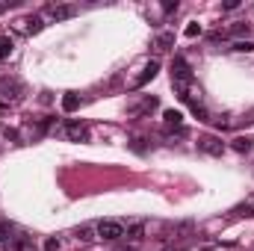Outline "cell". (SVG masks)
Here are the masks:
<instances>
[{
  "instance_id": "cell-1",
  "label": "cell",
  "mask_w": 254,
  "mask_h": 251,
  "mask_svg": "<svg viewBox=\"0 0 254 251\" xmlns=\"http://www.w3.org/2000/svg\"><path fill=\"white\" fill-rule=\"evenodd\" d=\"M95 231H98V237H101V240H107V243L125 240V225H122V222H116V219H104V222H98V225H95Z\"/></svg>"
},
{
  "instance_id": "cell-2",
  "label": "cell",
  "mask_w": 254,
  "mask_h": 251,
  "mask_svg": "<svg viewBox=\"0 0 254 251\" xmlns=\"http://www.w3.org/2000/svg\"><path fill=\"white\" fill-rule=\"evenodd\" d=\"M160 74V63L157 60H148V63L142 65V71L133 77V83H130V92H136V89H142V86H148L154 77Z\"/></svg>"
},
{
  "instance_id": "cell-3",
  "label": "cell",
  "mask_w": 254,
  "mask_h": 251,
  "mask_svg": "<svg viewBox=\"0 0 254 251\" xmlns=\"http://www.w3.org/2000/svg\"><path fill=\"white\" fill-rule=\"evenodd\" d=\"M74 15H77V6H71V3H60V6H48L45 9V18L48 21H68Z\"/></svg>"
},
{
  "instance_id": "cell-4",
  "label": "cell",
  "mask_w": 254,
  "mask_h": 251,
  "mask_svg": "<svg viewBox=\"0 0 254 251\" xmlns=\"http://www.w3.org/2000/svg\"><path fill=\"white\" fill-rule=\"evenodd\" d=\"M65 136H68V142H89V127L71 119V122H65Z\"/></svg>"
},
{
  "instance_id": "cell-5",
  "label": "cell",
  "mask_w": 254,
  "mask_h": 251,
  "mask_svg": "<svg viewBox=\"0 0 254 251\" xmlns=\"http://www.w3.org/2000/svg\"><path fill=\"white\" fill-rule=\"evenodd\" d=\"M198 148H201L204 154H210V157H222V154H225V142H222L219 136H201V139H198Z\"/></svg>"
},
{
  "instance_id": "cell-6",
  "label": "cell",
  "mask_w": 254,
  "mask_h": 251,
  "mask_svg": "<svg viewBox=\"0 0 254 251\" xmlns=\"http://www.w3.org/2000/svg\"><path fill=\"white\" fill-rule=\"evenodd\" d=\"M45 21H48L45 15H27V18H24L21 24H24V33H27V36H39V33H42V30L48 27Z\"/></svg>"
},
{
  "instance_id": "cell-7",
  "label": "cell",
  "mask_w": 254,
  "mask_h": 251,
  "mask_svg": "<svg viewBox=\"0 0 254 251\" xmlns=\"http://www.w3.org/2000/svg\"><path fill=\"white\" fill-rule=\"evenodd\" d=\"M21 83L18 80H0V98H6V101H18L21 98Z\"/></svg>"
},
{
  "instance_id": "cell-8",
  "label": "cell",
  "mask_w": 254,
  "mask_h": 251,
  "mask_svg": "<svg viewBox=\"0 0 254 251\" xmlns=\"http://www.w3.org/2000/svg\"><path fill=\"white\" fill-rule=\"evenodd\" d=\"M163 122H166V133H172V130L184 133V116H181L178 110H166V113H163Z\"/></svg>"
},
{
  "instance_id": "cell-9",
  "label": "cell",
  "mask_w": 254,
  "mask_h": 251,
  "mask_svg": "<svg viewBox=\"0 0 254 251\" xmlns=\"http://www.w3.org/2000/svg\"><path fill=\"white\" fill-rule=\"evenodd\" d=\"M24 234L12 225V222H0V243H9V246H15L18 240H21Z\"/></svg>"
},
{
  "instance_id": "cell-10",
  "label": "cell",
  "mask_w": 254,
  "mask_h": 251,
  "mask_svg": "<svg viewBox=\"0 0 254 251\" xmlns=\"http://www.w3.org/2000/svg\"><path fill=\"white\" fill-rule=\"evenodd\" d=\"M125 237L127 240H133V243H142V240H145V222H133V225H127Z\"/></svg>"
},
{
  "instance_id": "cell-11",
  "label": "cell",
  "mask_w": 254,
  "mask_h": 251,
  "mask_svg": "<svg viewBox=\"0 0 254 251\" xmlns=\"http://www.w3.org/2000/svg\"><path fill=\"white\" fill-rule=\"evenodd\" d=\"M172 45H175V33H163V36H157L154 51L157 54H166V51H172Z\"/></svg>"
},
{
  "instance_id": "cell-12",
  "label": "cell",
  "mask_w": 254,
  "mask_h": 251,
  "mask_svg": "<svg viewBox=\"0 0 254 251\" xmlns=\"http://www.w3.org/2000/svg\"><path fill=\"white\" fill-rule=\"evenodd\" d=\"M157 107H160V101H157V98H145V101H142L139 107H133L130 113H133V116H145V113H151V110H157Z\"/></svg>"
},
{
  "instance_id": "cell-13",
  "label": "cell",
  "mask_w": 254,
  "mask_h": 251,
  "mask_svg": "<svg viewBox=\"0 0 254 251\" xmlns=\"http://www.w3.org/2000/svg\"><path fill=\"white\" fill-rule=\"evenodd\" d=\"M95 234H98V231H95V225H80V228L74 231V237H77L80 243H92V240H95Z\"/></svg>"
},
{
  "instance_id": "cell-14",
  "label": "cell",
  "mask_w": 254,
  "mask_h": 251,
  "mask_svg": "<svg viewBox=\"0 0 254 251\" xmlns=\"http://www.w3.org/2000/svg\"><path fill=\"white\" fill-rule=\"evenodd\" d=\"M77 107H80V95H77V92H65L63 95V110L65 113H74Z\"/></svg>"
},
{
  "instance_id": "cell-15",
  "label": "cell",
  "mask_w": 254,
  "mask_h": 251,
  "mask_svg": "<svg viewBox=\"0 0 254 251\" xmlns=\"http://www.w3.org/2000/svg\"><path fill=\"white\" fill-rule=\"evenodd\" d=\"M12 51H15V42L9 36H0V60H9Z\"/></svg>"
},
{
  "instance_id": "cell-16",
  "label": "cell",
  "mask_w": 254,
  "mask_h": 251,
  "mask_svg": "<svg viewBox=\"0 0 254 251\" xmlns=\"http://www.w3.org/2000/svg\"><path fill=\"white\" fill-rule=\"evenodd\" d=\"M12 251H36V246H33V240H30V237H21V240L12 246Z\"/></svg>"
},
{
  "instance_id": "cell-17",
  "label": "cell",
  "mask_w": 254,
  "mask_h": 251,
  "mask_svg": "<svg viewBox=\"0 0 254 251\" xmlns=\"http://www.w3.org/2000/svg\"><path fill=\"white\" fill-rule=\"evenodd\" d=\"M252 148V139H234V151H240V154H246Z\"/></svg>"
},
{
  "instance_id": "cell-18",
  "label": "cell",
  "mask_w": 254,
  "mask_h": 251,
  "mask_svg": "<svg viewBox=\"0 0 254 251\" xmlns=\"http://www.w3.org/2000/svg\"><path fill=\"white\" fill-rule=\"evenodd\" d=\"M234 51H240V54H252L254 42H234Z\"/></svg>"
},
{
  "instance_id": "cell-19",
  "label": "cell",
  "mask_w": 254,
  "mask_h": 251,
  "mask_svg": "<svg viewBox=\"0 0 254 251\" xmlns=\"http://www.w3.org/2000/svg\"><path fill=\"white\" fill-rule=\"evenodd\" d=\"M60 249H63V243H60L57 237H48V240H45V251H60Z\"/></svg>"
},
{
  "instance_id": "cell-20",
  "label": "cell",
  "mask_w": 254,
  "mask_h": 251,
  "mask_svg": "<svg viewBox=\"0 0 254 251\" xmlns=\"http://www.w3.org/2000/svg\"><path fill=\"white\" fill-rule=\"evenodd\" d=\"M198 33H201V27H198V24H190V27H187V36H198Z\"/></svg>"
},
{
  "instance_id": "cell-21",
  "label": "cell",
  "mask_w": 254,
  "mask_h": 251,
  "mask_svg": "<svg viewBox=\"0 0 254 251\" xmlns=\"http://www.w3.org/2000/svg\"><path fill=\"white\" fill-rule=\"evenodd\" d=\"M237 6H240V0H228V3L222 6V9H225V12H231V9H237Z\"/></svg>"
},
{
  "instance_id": "cell-22",
  "label": "cell",
  "mask_w": 254,
  "mask_h": 251,
  "mask_svg": "<svg viewBox=\"0 0 254 251\" xmlns=\"http://www.w3.org/2000/svg\"><path fill=\"white\" fill-rule=\"evenodd\" d=\"M163 12H178V3H163Z\"/></svg>"
},
{
  "instance_id": "cell-23",
  "label": "cell",
  "mask_w": 254,
  "mask_h": 251,
  "mask_svg": "<svg viewBox=\"0 0 254 251\" xmlns=\"http://www.w3.org/2000/svg\"><path fill=\"white\" fill-rule=\"evenodd\" d=\"M116 251H136V246H119Z\"/></svg>"
},
{
  "instance_id": "cell-24",
  "label": "cell",
  "mask_w": 254,
  "mask_h": 251,
  "mask_svg": "<svg viewBox=\"0 0 254 251\" xmlns=\"http://www.w3.org/2000/svg\"><path fill=\"white\" fill-rule=\"evenodd\" d=\"M163 251H178V249H175V246H172V249H163Z\"/></svg>"
}]
</instances>
